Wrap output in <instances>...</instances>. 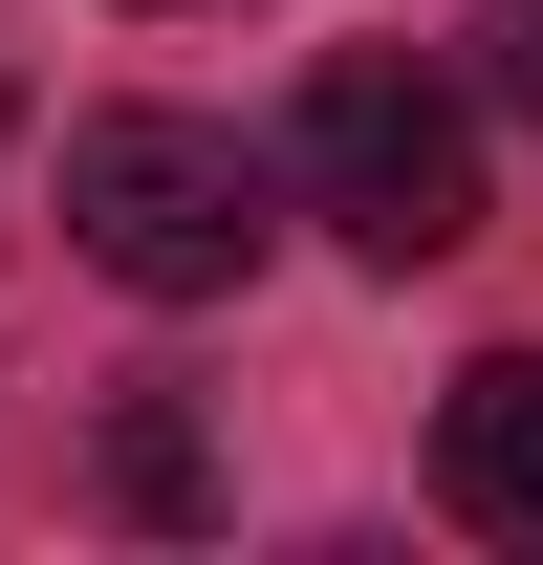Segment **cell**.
Instances as JSON below:
<instances>
[{
  "label": "cell",
  "instance_id": "cell-1",
  "mask_svg": "<svg viewBox=\"0 0 543 565\" xmlns=\"http://www.w3.org/2000/svg\"><path fill=\"white\" fill-rule=\"evenodd\" d=\"M283 239V174L217 109H87L66 131V262L131 282V305H239Z\"/></svg>",
  "mask_w": 543,
  "mask_h": 565
},
{
  "label": "cell",
  "instance_id": "cell-2",
  "mask_svg": "<svg viewBox=\"0 0 543 565\" xmlns=\"http://www.w3.org/2000/svg\"><path fill=\"white\" fill-rule=\"evenodd\" d=\"M283 174H305V217H327L348 262H392V282L478 239V109H457L435 66H392V44H348V66L305 87Z\"/></svg>",
  "mask_w": 543,
  "mask_h": 565
},
{
  "label": "cell",
  "instance_id": "cell-3",
  "mask_svg": "<svg viewBox=\"0 0 543 565\" xmlns=\"http://www.w3.org/2000/svg\"><path fill=\"white\" fill-rule=\"evenodd\" d=\"M435 500L478 544H543V349H478L457 414H435Z\"/></svg>",
  "mask_w": 543,
  "mask_h": 565
},
{
  "label": "cell",
  "instance_id": "cell-4",
  "mask_svg": "<svg viewBox=\"0 0 543 565\" xmlns=\"http://www.w3.org/2000/svg\"><path fill=\"white\" fill-rule=\"evenodd\" d=\"M109 500H131V522H217V457H196V414H174V392H131V414H109Z\"/></svg>",
  "mask_w": 543,
  "mask_h": 565
},
{
  "label": "cell",
  "instance_id": "cell-5",
  "mask_svg": "<svg viewBox=\"0 0 543 565\" xmlns=\"http://www.w3.org/2000/svg\"><path fill=\"white\" fill-rule=\"evenodd\" d=\"M478 87H500V109H543V0H478Z\"/></svg>",
  "mask_w": 543,
  "mask_h": 565
}]
</instances>
